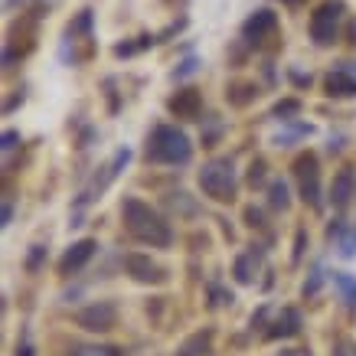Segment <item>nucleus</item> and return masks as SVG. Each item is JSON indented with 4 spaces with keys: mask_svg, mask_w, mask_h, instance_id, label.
<instances>
[{
    "mask_svg": "<svg viewBox=\"0 0 356 356\" xmlns=\"http://www.w3.org/2000/svg\"><path fill=\"white\" fill-rule=\"evenodd\" d=\"M124 268H128V275H131L135 281H141V284H157V281H164V271H160L148 255H141V252H131V255H124Z\"/></svg>",
    "mask_w": 356,
    "mask_h": 356,
    "instance_id": "9d476101",
    "label": "nucleus"
},
{
    "mask_svg": "<svg viewBox=\"0 0 356 356\" xmlns=\"http://www.w3.org/2000/svg\"><path fill=\"white\" fill-rule=\"evenodd\" d=\"M17 356H33V350H30V346H20V350H17Z\"/></svg>",
    "mask_w": 356,
    "mask_h": 356,
    "instance_id": "72a5a7b5",
    "label": "nucleus"
},
{
    "mask_svg": "<svg viewBox=\"0 0 356 356\" xmlns=\"http://www.w3.org/2000/svg\"><path fill=\"white\" fill-rule=\"evenodd\" d=\"M43 255H46V248L43 246H33V252L26 255V271H37L43 265Z\"/></svg>",
    "mask_w": 356,
    "mask_h": 356,
    "instance_id": "393cba45",
    "label": "nucleus"
},
{
    "mask_svg": "<svg viewBox=\"0 0 356 356\" xmlns=\"http://www.w3.org/2000/svg\"><path fill=\"white\" fill-rule=\"evenodd\" d=\"M297 330H301V314L295 307H284L281 317L275 320V327L268 330V337H295Z\"/></svg>",
    "mask_w": 356,
    "mask_h": 356,
    "instance_id": "2eb2a0df",
    "label": "nucleus"
},
{
    "mask_svg": "<svg viewBox=\"0 0 356 356\" xmlns=\"http://www.w3.org/2000/svg\"><path fill=\"white\" fill-rule=\"evenodd\" d=\"M297 111H301V101H297V99H284V101H278V105H275V118H284V121H291Z\"/></svg>",
    "mask_w": 356,
    "mask_h": 356,
    "instance_id": "6ab92c4d",
    "label": "nucleus"
},
{
    "mask_svg": "<svg viewBox=\"0 0 356 356\" xmlns=\"http://www.w3.org/2000/svg\"><path fill=\"white\" fill-rule=\"evenodd\" d=\"M350 43H356V20L350 23Z\"/></svg>",
    "mask_w": 356,
    "mask_h": 356,
    "instance_id": "f704fd0d",
    "label": "nucleus"
},
{
    "mask_svg": "<svg viewBox=\"0 0 356 356\" xmlns=\"http://www.w3.org/2000/svg\"><path fill=\"white\" fill-rule=\"evenodd\" d=\"M144 154H148L150 164H186L193 157V144H190V137L180 128L157 124L148 137V150Z\"/></svg>",
    "mask_w": 356,
    "mask_h": 356,
    "instance_id": "f03ea898",
    "label": "nucleus"
},
{
    "mask_svg": "<svg viewBox=\"0 0 356 356\" xmlns=\"http://www.w3.org/2000/svg\"><path fill=\"white\" fill-rule=\"evenodd\" d=\"M88 26H92V10H82L79 17H75V23H69V30H66V33L75 39L79 33H88Z\"/></svg>",
    "mask_w": 356,
    "mask_h": 356,
    "instance_id": "aec40b11",
    "label": "nucleus"
},
{
    "mask_svg": "<svg viewBox=\"0 0 356 356\" xmlns=\"http://www.w3.org/2000/svg\"><path fill=\"white\" fill-rule=\"evenodd\" d=\"M209 346H212V330H197L180 344L177 356H209Z\"/></svg>",
    "mask_w": 356,
    "mask_h": 356,
    "instance_id": "4468645a",
    "label": "nucleus"
},
{
    "mask_svg": "<svg viewBox=\"0 0 356 356\" xmlns=\"http://www.w3.org/2000/svg\"><path fill=\"white\" fill-rule=\"evenodd\" d=\"M10 219H13V203L3 199V226H10Z\"/></svg>",
    "mask_w": 356,
    "mask_h": 356,
    "instance_id": "7c9ffc66",
    "label": "nucleus"
},
{
    "mask_svg": "<svg viewBox=\"0 0 356 356\" xmlns=\"http://www.w3.org/2000/svg\"><path fill=\"white\" fill-rule=\"evenodd\" d=\"M121 216H124V229L135 235L137 242H144V246H157V248H167L173 242V233L167 219L160 216L157 209H150L148 203H141V199H124L121 203Z\"/></svg>",
    "mask_w": 356,
    "mask_h": 356,
    "instance_id": "f257e3e1",
    "label": "nucleus"
},
{
    "mask_svg": "<svg viewBox=\"0 0 356 356\" xmlns=\"http://www.w3.org/2000/svg\"><path fill=\"white\" fill-rule=\"evenodd\" d=\"M333 284H337V291H340V301H344L346 307H356V278L353 275L337 271V275H333Z\"/></svg>",
    "mask_w": 356,
    "mask_h": 356,
    "instance_id": "dca6fc26",
    "label": "nucleus"
},
{
    "mask_svg": "<svg viewBox=\"0 0 356 356\" xmlns=\"http://www.w3.org/2000/svg\"><path fill=\"white\" fill-rule=\"evenodd\" d=\"M268 203L275 209H288V206H291V197H288V184H284V180H271V184H268Z\"/></svg>",
    "mask_w": 356,
    "mask_h": 356,
    "instance_id": "f3484780",
    "label": "nucleus"
},
{
    "mask_svg": "<svg viewBox=\"0 0 356 356\" xmlns=\"http://www.w3.org/2000/svg\"><path fill=\"white\" fill-rule=\"evenodd\" d=\"M150 43H154L150 37H141V43H121V46H115V56H135L137 50H144Z\"/></svg>",
    "mask_w": 356,
    "mask_h": 356,
    "instance_id": "4be33fe9",
    "label": "nucleus"
},
{
    "mask_svg": "<svg viewBox=\"0 0 356 356\" xmlns=\"http://www.w3.org/2000/svg\"><path fill=\"white\" fill-rule=\"evenodd\" d=\"M284 3H297V0H284Z\"/></svg>",
    "mask_w": 356,
    "mask_h": 356,
    "instance_id": "e433bc0d",
    "label": "nucleus"
},
{
    "mask_svg": "<svg viewBox=\"0 0 356 356\" xmlns=\"http://www.w3.org/2000/svg\"><path fill=\"white\" fill-rule=\"evenodd\" d=\"M246 219H248V226H261V212H258L255 206H248L246 209Z\"/></svg>",
    "mask_w": 356,
    "mask_h": 356,
    "instance_id": "c85d7f7f",
    "label": "nucleus"
},
{
    "mask_svg": "<svg viewBox=\"0 0 356 356\" xmlns=\"http://www.w3.org/2000/svg\"><path fill=\"white\" fill-rule=\"evenodd\" d=\"M167 108H170L177 118H184V121H197L199 111H203V95H199L197 88H180L177 95H170Z\"/></svg>",
    "mask_w": 356,
    "mask_h": 356,
    "instance_id": "6e6552de",
    "label": "nucleus"
},
{
    "mask_svg": "<svg viewBox=\"0 0 356 356\" xmlns=\"http://www.w3.org/2000/svg\"><path fill=\"white\" fill-rule=\"evenodd\" d=\"M333 356H344V350H337V353H333Z\"/></svg>",
    "mask_w": 356,
    "mask_h": 356,
    "instance_id": "c9c22d12",
    "label": "nucleus"
},
{
    "mask_svg": "<svg viewBox=\"0 0 356 356\" xmlns=\"http://www.w3.org/2000/svg\"><path fill=\"white\" fill-rule=\"evenodd\" d=\"M75 324L88 333H108L118 324V310L111 301H99V304H88L75 314Z\"/></svg>",
    "mask_w": 356,
    "mask_h": 356,
    "instance_id": "423d86ee",
    "label": "nucleus"
},
{
    "mask_svg": "<svg viewBox=\"0 0 356 356\" xmlns=\"http://www.w3.org/2000/svg\"><path fill=\"white\" fill-rule=\"evenodd\" d=\"M344 17V0H327L310 13V39L317 46H330L337 39V23Z\"/></svg>",
    "mask_w": 356,
    "mask_h": 356,
    "instance_id": "20e7f679",
    "label": "nucleus"
},
{
    "mask_svg": "<svg viewBox=\"0 0 356 356\" xmlns=\"http://www.w3.org/2000/svg\"><path fill=\"white\" fill-rule=\"evenodd\" d=\"M295 177H297V184H301V197H304V203H310L314 209L324 206V199H320L317 154H301V157L295 160Z\"/></svg>",
    "mask_w": 356,
    "mask_h": 356,
    "instance_id": "39448f33",
    "label": "nucleus"
},
{
    "mask_svg": "<svg viewBox=\"0 0 356 356\" xmlns=\"http://www.w3.org/2000/svg\"><path fill=\"white\" fill-rule=\"evenodd\" d=\"M320 284H324V271H310V278L304 281V297H310V295H317L320 291Z\"/></svg>",
    "mask_w": 356,
    "mask_h": 356,
    "instance_id": "5701e85b",
    "label": "nucleus"
},
{
    "mask_svg": "<svg viewBox=\"0 0 356 356\" xmlns=\"http://www.w3.org/2000/svg\"><path fill=\"white\" fill-rule=\"evenodd\" d=\"M340 252H344L346 258L356 255V229H350V235H346V239H340Z\"/></svg>",
    "mask_w": 356,
    "mask_h": 356,
    "instance_id": "a878e982",
    "label": "nucleus"
},
{
    "mask_svg": "<svg viewBox=\"0 0 356 356\" xmlns=\"http://www.w3.org/2000/svg\"><path fill=\"white\" fill-rule=\"evenodd\" d=\"M95 239H82V242H75V246H69V252L59 258V275H75V271L86 265L88 258L95 255Z\"/></svg>",
    "mask_w": 356,
    "mask_h": 356,
    "instance_id": "9b49d317",
    "label": "nucleus"
},
{
    "mask_svg": "<svg viewBox=\"0 0 356 356\" xmlns=\"http://www.w3.org/2000/svg\"><path fill=\"white\" fill-rule=\"evenodd\" d=\"M337 69H340V72H346V75H353V79H356V62H340Z\"/></svg>",
    "mask_w": 356,
    "mask_h": 356,
    "instance_id": "473e14b6",
    "label": "nucleus"
},
{
    "mask_svg": "<svg viewBox=\"0 0 356 356\" xmlns=\"http://www.w3.org/2000/svg\"><path fill=\"white\" fill-rule=\"evenodd\" d=\"M252 275H255V271H252V255H239V258H235V281L248 284V281H252Z\"/></svg>",
    "mask_w": 356,
    "mask_h": 356,
    "instance_id": "a211bd4d",
    "label": "nucleus"
},
{
    "mask_svg": "<svg viewBox=\"0 0 356 356\" xmlns=\"http://www.w3.org/2000/svg\"><path fill=\"white\" fill-rule=\"evenodd\" d=\"M248 180H252V186L265 180V164H261V160H255V164L248 167Z\"/></svg>",
    "mask_w": 356,
    "mask_h": 356,
    "instance_id": "bb28decb",
    "label": "nucleus"
},
{
    "mask_svg": "<svg viewBox=\"0 0 356 356\" xmlns=\"http://www.w3.org/2000/svg\"><path fill=\"white\" fill-rule=\"evenodd\" d=\"M353 190H356V177H353V170L346 167V170H340L337 177H333V184H330V203L337 209H346V206H350V199H353Z\"/></svg>",
    "mask_w": 356,
    "mask_h": 356,
    "instance_id": "f8f14e48",
    "label": "nucleus"
},
{
    "mask_svg": "<svg viewBox=\"0 0 356 356\" xmlns=\"http://www.w3.org/2000/svg\"><path fill=\"white\" fill-rule=\"evenodd\" d=\"M128 160H131V150L128 148H121V150H115V157L108 160V164H105V167H101V180L99 177H95V180H92V186H88L86 193H82V197H79V203H88V199L95 197V193H101V190H105V186L111 184V180H115V177H118V173H121V167L124 164H128Z\"/></svg>",
    "mask_w": 356,
    "mask_h": 356,
    "instance_id": "1a4fd4ad",
    "label": "nucleus"
},
{
    "mask_svg": "<svg viewBox=\"0 0 356 356\" xmlns=\"http://www.w3.org/2000/svg\"><path fill=\"white\" fill-rule=\"evenodd\" d=\"M324 88H327L330 99H353L356 95V79L353 75H346V72H340V69H333V72L327 75Z\"/></svg>",
    "mask_w": 356,
    "mask_h": 356,
    "instance_id": "ddd939ff",
    "label": "nucleus"
},
{
    "mask_svg": "<svg viewBox=\"0 0 356 356\" xmlns=\"http://www.w3.org/2000/svg\"><path fill=\"white\" fill-rule=\"evenodd\" d=\"M199 186H203V193L209 199H216V203H233L235 199V170L229 160H209L203 164V170H199Z\"/></svg>",
    "mask_w": 356,
    "mask_h": 356,
    "instance_id": "7ed1b4c3",
    "label": "nucleus"
},
{
    "mask_svg": "<svg viewBox=\"0 0 356 356\" xmlns=\"http://www.w3.org/2000/svg\"><path fill=\"white\" fill-rule=\"evenodd\" d=\"M212 297H216V304H226V301H233V295H226L219 288H212Z\"/></svg>",
    "mask_w": 356,
    "mask_h": 356,
    "instance_id": "2f4dec72",
    "label": "nucleus"
},
{
    "mask_svg": "<svg viewBox=\"0 0 356 356\" xmlns=\"http://www.w3.org/2000/svg\"><path fill=\"white\" fill-rule=\"evenodd\" d=\"M252 99H255V88L252 86H235L233 92H229V101H233V105H248Z\"/></svg>",
    "mask_w": 356,
    "mask_h": 356,
    "instance_id": "412c9836",
    "label": "nucleus"
},
{
    "mask_svg": "<svg viewBox=\"0 0 356 356\" xmlns=\"http://www.w3.org/2000/svg\"><path fill=\"white\" fill-rule=\"evenodd\" d=\"M79 356H124L118 346H88V350H79Z\"/></svg>",
    "mask_w": 356,
    "mask_h": 356,
    "instance_id": "b1692460",
    "label": "nucleus"
},
{
    "mask_svg": "<svg viewBox=\"0 0 356 356\" xmlns=\"http://www.w3.org/2000/svg\"><path fill=\"white\" fill-rule=\"evenodd\" d=\"M275 30H278V13L268 10V7H261V10H255L246 23H242V37H246L252 46H261Z\"/></svg>",
    "mask_w": 356,
    "mask_h": 356,
    "instance_id": "0eeeda50",
    "label": "nucleus"
},
{
    "mask_svg": "<svg viewBox=\"0 0 356 356\" xmlns=\"http://www.w3.org/2000/svg\"><path fill=\"white\" fill-rule=\"evenodd\" d=\"M193 69H197V59H184L180 62V69H177V75H190Z\"/></svg>",
    "mask_w": 356,
    "mask_h": 356,
    "instance_id": "c756f323",
    "label": "nucleus"
},
{
    "mask_svg": "<svg viewBox=\"0 0 356 356\" xmlns=\"http://www.w3.org/2000/svg\"><path fill=\"white\" fill-rule=\"evenodd\" d=\"M17 141H20V135H17V131H3V144H0V148L13 150V148H17Z\"/></svg>",
    "mask_w": 356,
    "mask_h": 356,
    "instance_id": "cd10ccee",
    "label": "nucleus"
}]
</instances>
